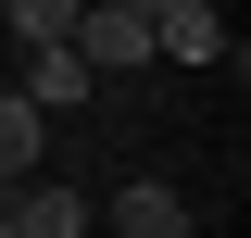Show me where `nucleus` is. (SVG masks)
<instances>
[{"instance_id": "nucleus-1", "label": "nucleus", "mask_w": 251, "mask_h": 238, "mask_svg": "<svg viewBox=\"0 0 251 238\" xmlns=\"http://www.w3.org/2000/svg\"><path fill=\"white\" fill-rule=\"evenodd\" d=\"M63 50L88 63L100 88H126V75L151 63V13H138V0H75V25H63Z\"/></svg>"}, {"instance_id": "nucleus-5", "label": "nucleus", "mask_w": 251, "mask_h": 238, "mask_svg": "<svg viewBox=\"0 0 251 238\" xmlns=\"http://www.w3.org/2000/svg\"><path fill=\"white\" fill-rule=\"evenodd\" d=\"M38 150H50V113L25 88H0V176H38Z\"/></svg>"}, {"instance_id": "nucleus-2", "label": "nucleus", "mask_w": 251, "mask_h": 238, "mask_svg": "<svg viewBox=\"0 0 251 238\" xmlns=\"http://www.w3.org/2000/svg\"><path fill=\"white\" fill-rule=\"evenodd\" d=\"M88 226H113V238H188V226H201V201H176L163 176H126L113 201H88Z\"/></svg>"}, {"instance_id": "nucleus-7", "label": "nucleus", "mask_w": 251, "mask_h": 238, "mask_svg": "<svg viewBox=\"0 0 251 238\" xmlns=\"http://www.w3.org/2000/svg\"><path fill=\"white\" fill-rule=\"evenodd\" d=\"M138 13H151V0H138Z\"/></svg>"}, {"instance_id": "nucleus-3", "label": "nucleus", "mask_w": 251, "mask_h": 238, "mask_svg": "<svg viewBox=\"0 0 251 238\" xmlns=\"http://www.w3.org/2000/svg\"><path fill=\"white\" fill-rule=\"evenodd\" d=\"M151 63H226V13L214 0H151Z\"/></svg>"}, {"instance_id": "nucleus-6", "label": "nucleus", "mask_w": 251, "mask_h": 238, "mask_svg": "<svg viewBox=\"0 0 251 238\" xmlns=\"http://www.w3.org/2000/svg\"><path fill=\"white\" fill-rule=\"evenodd\" d=\"M0 25H13V50H50L75 25V0H0Z\"/></svg>"}, {"instance_id": "nucleus-4", "label": "nucleus", "mask_w": 251, "mask_h": 238, "mask_svg": "<svg viewBox=\"0 0 251 238\" xmlns=\"http://www.w3.org/2000/svg\"><path fill=\"white\" fill-rule=\"evenodd\" d=\"M25 100H38V113H63V100H100V75L50 38V50H25Z\"/></svg>"}]
</instances>
